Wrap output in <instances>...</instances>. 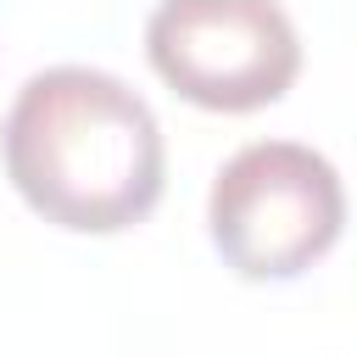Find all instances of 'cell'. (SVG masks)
<instances>
[{"mask_svg":"<svg viewBox=\"0 0 357 357\" xmlns=\"http://www.w3.org/2000/svg\"><path fill=\"white\" fill-rule=\"evenodd\" d=\"M0 156L17 195L73 234L134 229L167 178L156 112L100 67L33 73L6 112Z\"/></svg>","mask_w":357,"mask_h":357,"instance_id":"obj_1","label":"cell"},{"mask_svg":"<svg viewBox=\"0 0 357 357\" xmlns=\"http://www.w3.org/2000/svg\"><path fill=\"white\" fill-rule=\"evenodd\" d=\"M212 245L240 279H296L346 229V190L329 156L296 139L234 151L206 201Z\"/></svg>","mask_w":357,"mask_h":357,"instance_id":"obj_2","label":"cell"},{"mask_svg":"<svg viewBox=\"0 0 357 357\" xmlns=\"http://www.w3.org/2000/svg\"><path fill=\"white\" fill-rule=\"evenodd\" d=\"M145 56L173 95L206 112L273 106L301 73V39L279 0H162Z\"/></svg>","mask_w":357,"mask_h":357,"instance_id":"obj_3","label":"cell"}]
</instances>
